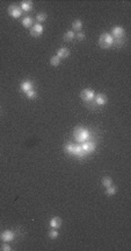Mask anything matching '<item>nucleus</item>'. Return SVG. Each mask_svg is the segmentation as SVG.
Instances as JSON below:
<instances>
[{
	"instance_id": "obj_4",
	"label": "nucleus",
	"mask_w": 131,
	"mask_h": 251,
	"mask_svg": "<svg viewBox=\"0 0 131 251\" xmlns=\"http://www.w3.org/2000/svg\"><path fill=\"white\" fill-rule=\"evenodd\" d=\"M22 10H21V7L20 6H18V5H11L9 7H8V14L12 16V18H14V19H19V18H21L22 16Z\"/></svg>"
},
{
	"instance_id": "obj_23",
	"label": "nucleus",
	"mask_w": 131,
	"mask_h": 251,
	"mask_svg": "<svg viewBox=\"0 0 131 251\" xmlns=\"http://www.w3.org/2000/svg\"><path fill=\"white\" fill-rule=\"evenodd\" d=\"M48 235H49V238L55 239V238H57V237L59 236V233H58V230H56V229H51Z\"/></svg>"
},
{
	"instance_id": "obj_5",
	"label": "nucleus",
	"mask_w": 131,
	"mask_h": 251,
	"mask_svg": "<svg viewBox=\"0 0 131 251\" xmlns=\"http://www.w3.org/2000/svg\"><path fill=\"white\" fill-rule=\"evenodd\" d=\"M43 31H44V28L41 23H34L30 28V35L34 36V38H38L43 34Z\"/></svg>"
},
{
	"instance_id": "obj_13",
	"label": "nucleus",
	"mask_w": 131,
	"mask_h": 251,
	"mask_svg": "<svg viewBox=\"0 0 131 251\" xmlns=\"http://www.w3.org/2000/svg\"><path fill=\"white\" fill-rule=\"evenodd\" d=\"M73 155H74V157H77L78 159H82V158H85L87 154H86V153L82 151V148H81V146H80V145H76V148H74Z\"/></svg>"
},
{
	"instance_id": "obj_6",
	"label": "nucleus",
	"mask_w": 131,
	"mask_h": 251,
	"mask_svg": "<svg viewBox=\"0 0 131 251\" xmlns=\"http://www.w3.org/2000/svg\"><path fill=\"white\" fill-rule=\"evenodd\" d=\"M107 101H108V98H107V96L105 94H96L94 96L93 102H94V104L96 106H102V105H105L107 103Z\"/></svg>"
},
{
	"instance_id": "obj_21",
	"label": "nucleus",
	"mask_w": 131,
	"mask_h": 251,
	"mask_svg": "<svg viewBox=\"0 0 131 251\" xmlns=\"http://www.w3.org/2000/svg\"><path fill=\"white\" fill-rule=\"evenodd\" d=\"M60 61H61V60L57 56V55H55V56H52V57L50 59V64L53 66V67H57V66L60 64Z\"/></svg>"
},
{
	"instance_id": "obj_17",
	"label": "nucleus",
	"mask_w": 131,
	"mask_h": 251,
	"mask_svg": "<svg viewBox=\"0 0 131 251\" xmlns=\"http://www.w3.org/2000/svg\"><path fill=\"white\" fill-rule=\"evenodd\" d=\"M72 28H73V31H76V32H80L81 28H82V21H81V20H74V21L72 22Z\"/></svg>"
},
{
	"instance_id": "obj_26",
	"label": "nucleus",
	"mask_w": 131,
	"mask_h": 251,
	"mask_svg": "<svg viewBox=\"0 0 131 251\" xmlns=\"http://www.w3.org/2000/svg\"><path fill=\"white\" fill-rule=\"evenodd\" d=\"M85 38H86L85 33H82V32H78V33H76V39H77V40L82 41V40H85Z\"/></svg>"
},
{
	"instance_id": "obj_8",
	"label": "nucleus",
	"mask_w": 131,
	"mask_h": 251,
	"mask_svg": "<svg viewBox=\"0 0 131 251\" xmlns=\"http://www.w3.org/2000/svg\"><path fill=\"white\" fill-rule=\"evenodd\" d=\"M110 35L113 38H123V36H125V31H124L123 27L116 26V27H114V28L111 29V34Z\"/></svg>"
},
{
	"instance_id": "obj_15",
	"label": "nucleus",
	"mask_w": 131,
	"mask_h": 251,
	"mask_svg": "<svg viewBox=\"0 0 131 251\" xmlns=\"http://www.w3.org/2000/svg\"><path fill=\"white\" fill-rule=\"evenodd\" d=\"M32 1H22L21 4H20V7H21V10H22V12H29V11H31L32 10Z\"/></svg>"
},
{
	"instance_id": "obj_16",
	"label": "nucleus",
	"mask_w": 131,
	"mask_h": 251,
	"mask_svg": "<svg viewBox=\"0 0 131 251\" xmlns=\"http://www.w3.org/2000/svg\"><path fill=\"white\" fill-rule=\"evenodd\" d=\"M74 148H76V145H74L73 143H68V144H65V146H64L65 153H68V154H70V155H73Z\"/></svg>"
},
{
	"instance_id": "obj_12",
	"label": "nucleus",
	"mask_w": 131,
	"mask_h": 251,
	"mask_svg": "<svg viewBox=\"0 0 131 251\" xmlns=\"http://www.w3.org/2000/svg\"><path fill=\"white\" fill-rule=\"evenodd\" d=\"M49 226L52 228V229H58L60 226H61V218L58 217V216H55L50 220L49 222Z\"/></svg>"
},
{
	"instance_id": "obj_25",
	"label": "nucleus",
	"mask_w": 131,
	"mask_h": 251,
	"mask_svg": "<svg viewBox=\"0 0 131 251\" xmlns=\"http://www.w3.org/2000/svg\"><path fill=\"white\" fill-rule=\"evenodd\" d=\"M36 20H37V22H44L47 20V14L45 13H38L36 15Z\"/></svg>"
},
{
	"instance_id": "obj_2",
	"label": "nucleus",
	"mask_w": 131,
	"mask_h": 251,
	"mask_svg": "<svg viewBox=\"0 0 131 251\" xmlns=\"http://www.w3.org/2000/svg\"><path fill=\"white\" fill-rule=\"evenodd\" d=\"M99 46L102 49H109L114 46V39L109 33H103L99 38Z\"/></svg>"
},
{
	"instance_id": "obj_9",
	"label": "nucleus",
	"mask_w": 131,
	"mask_h": 251,
	"mask_svg": "<svg viewBox=\"0 0 131 251\" xmlns=\"http://www.w3.org/2000/svg\"><path fill=\"white\" fill-rule=\"evenodd\" d=\"M0 237H1V239L6 243H11L13 239H14V233L11 231V230H5L1 235H0Z\"/></svg>"
},
{
	"instance_id": "obj_14",
	"label": "nucleus",
	"mask_w": 131,
	"mask_h": 251,
	"mask_svg": "<svg viewBox=\"0 0 131 251\" xmlns=\"http://www.w3.org/2000/svg\"><path fill=\"white\" fill-rule=\"evenodd\" d=\"M22 26L24 27V28H31L32 25H34V20H32V18L30 16H24L22 19Z\"/></svg>"
},
{
	"instance_id": "obj_1",
	"label": "nucleus",
	"mask_w": 131,
	"mask_h": 251,
	"mask_svg": "<svg viewBox=\"0 0 131 251\" xmlns=\"http://www.w3.org/2000/svg\"><path fill=\"white\" fill-rule=\"evenodd\" d=\"M73 134H74V138H76V140L78 143H85V142H87L88 139L90 138L89 131L87 129H85V127H81V126H78L74 130Z\"/></svg>"
},
{
	"instance_id": "obj_3",
	"label": "nucleus",
	"mask_w": 131,
	"mask_h": 251,
	"mask_svg": "<svg viewBox=\"0 0 131 251\" xmlns=\"http://www.w3.org/2000/svg\"><path fill=\"white\" fill-rule=\"evenodd\" d=\"M94 96H95V94H94V91H93L92 89H84V90L80 92L81 99H82L87 105L92 104V102L94 101Z\"/></svg>"
},
{
	"instance_id": "obj_24",
	"label": "nucleus",
	"mask_w": 131,
	"mask_h": 251,
	"mask_svg": "<svg viewBox=\"0 0 131 251\" xmlns=\"http://www.w3.org/2000/svg\"><path fill=\"white\" fill-rule=\"evenodd\" d=\"M26 95H27V97L29 98V99H34V98H36V96H37V92L32 89V90H29L28 92H26Z\"/></svg>"
},
{
	"instance_id": "obj_28",
	"label": "nucleus",
	"mask_w": 131,
	"mask_h": 251,
	"mask_svg": "<svg viewBox=\"0 0 131 251\" xmlns=\"http://www.w3.org/2000/svg\"><path fill=\"white\" fill-rule=\"evenodd\" d=\"M0 235H1V234H0Z\"/></svg>"
},
{
	"instance_id": "obj_22",
	"label": "nucleus",
	"mask_w": 131,
	"mask_h": 251,
	"mask_svg": "<svg viewBox=\"0 0 131 251\" xmlns=\"http://www.w3.org/2000/svg\"><path fill=\"white\" fill-rule=\"evenodd\" d=\"M113 185V180H111V178L110 176H105L103 179H102V186L103 187H109V186H111Z\"/></svg>"
},
{
	"instance_id": "obj_11",
	"label": "nucleus",
	"mask_w": 131,
	"mask_h": 251,
	"mask_svg": "<svg viewBox=\"0 0 131 251\" xmlns=\"http://www.w3.org/2000/svg\"><path fill=\"white\" fill-rule=\"evenodd\" d=\"M57 56H58L60 60L66 59V57L70 56V50H69L68 48H65V47H61V48H59V49L57 50Z\"/></svg>"
},
{
	"instance_id": "obj_19",
	"label": "nucleus",
	"mask_w": 131,
	"mask_h": 251,
	"mask_svg": "<svg viewBox=\"0 0 131 251\" xmlns=\"http://www.w3.org/2000/svg\"><path fill=\"white\" fill-rule=\"evenodd\" d=\"M116 191H117V188H116L114 185L107 187V189H106V194L108 195V196H113V195L116 194Z\"/></svg>"
},
{
	"instance_id": "obj_7",
	"label": "nucleus",
	"mask_w": 131,
	"mask_h": 251,
	"mask_svg": "<svg viewBox=\"0 0 131 251\" xmlns=\"http://www.w3.org/2000/svg\"><path fill=\"white\" fill-rule=\"evenodd\" d=\"M81 148H82V151L86 153V154H89V153H92V152H94L95 151V148H96V145L94 144V143H92V142H85V143H81Z\"/></svg>"
},
{
	"instance_id": "obj_27",
	"label": "nucleus",
	"mask_w": 131,
	"mask_h": 251,
	"mask_svg": "<svg viewBox=\"0 0 131 251\" xmlns=\"http://www.w3.org/2000/svg\"><path fill=\"white\" fill-rule=\"evenodd\" d=\"M1 250H3V251H11V250H12V248H11V245H9L8 243H6V242H5V244L1 246Z\"/></svg>"
},
{
	"instance_id": "obj_10",
	"label": "nucleus",
	"mask_w": 131,
	"mask_h": 251,
	"mask_svg": "<svg viewBox=\"0 0 131 251\" xmlns=\"http://www.w3.org/2000/svg\"><path fill=\"white\" fill-rule=\"evenodd\" d=\"M20 89H21V91H23V92L26 94V92H28L29 90H32V89H34V84H32V82H31V81H24V82L21 83Z\"/></svg>"
},
{
	"instance_id": "obj_18",
	"label": "nucleus",
	"mask_w": 131,
	"mask_h": 251,
	"mask_svg": "<svg viewBox=\"0 0 131 251\" xmlns=\"http://www.w3.org/2000/svg\"><path fill=\"white\" fill-rule=\"evenodd\" d=\"M64 41H72L73 39H76V33L73 31H69L64 34Z\"/></svg>"
},
{
	"instance_id": "obj_20",
	"label": "nucleus",
	"mask_w": 131,
	"mask_h": 251,
	"mask_svg": "<svg viewBox=\"0 0 131 251\" xmlns=\"http://www.w3.org/2000/svg\"><path fill=\"white\" fill-rule=\"evenodd\" d=\"M114 39V46H117V47H121L124 44L125 42V36L123 38H113Z\"/></svg>"
}]
</instances>
